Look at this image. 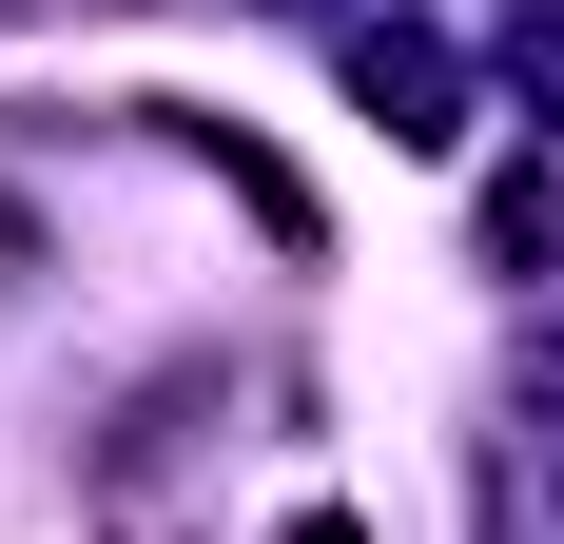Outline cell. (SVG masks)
<instances>
[{
  "instance_id": "1",
  "label": "cell",
  "mask_w": 564,
  "mask_h": 544,
  "mask_svg": "<svg viewBox=\"0 0 564 544\" xmlns=\"http://www.w3.org/2000/svg\"><path fill=\"white\" fill-rule=\"evenodd\" d=\"M350 78H370L390 137H448V58H429V40H350Z\"/></svg>"
},
{
  "instance_id": "2",
  "label": "cell",
  "mask_w": 564,
  "mask_h": 544,
  "mask_svg": "<svg viewBox=\"0 0 564 544\" xmlns=\"http://www.w3.org/2000/svg\"><path fill=\"white\" fill-rule=\"evenodd\" d=\"M292 544H350V525H292Z\"/></svg>"
}]
</instances>
